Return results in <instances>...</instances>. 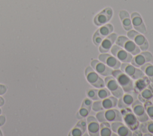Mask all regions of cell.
<instances>
[{
	"mask_svg": "<svg viewBox=\"0 0 153 136\" xmlns=\"http://www.w3.org/2000/svg\"><path fill=\"white\" fill-rule=\"evenodd\" d=\"M96 118L99 123L104 122L112 123L123 121L121 112L114 108L98 111L96 114Z\"/></svg>",
	"mask_w": 153,
	"mask_h": 136,
	"instance_id": "6da1fadb",
	"label": "cell"
},
{
	"mask_svg": "<svg viewBox=\"0 0 153 136\" xmlns=\"http://www.w3.org/2000/svg\"><path fill=\"white\" fill-rule=\"evenodd\" d=\"M112 75L116 79L118 83L124 90V92H128L134 90L133 80L121 69H113Z\"/></svg>",
	"mask_w": 153,
	"mask_h": 136,
	"instance_id": "7a4b0ae2",
	"label": "cell"
},
{
	"mask_svg": "<svg viewBox=\"0 0 153 136\" xmlns=\"http://www.w3.org/2000/svg\"><path fill=\"white\" fill-rule=\"evenodd\" d=\"M121 114L123 120L125 125L131 130L134 131L138 129L139 126V121L133 112L132 110L129 107L121 108Z\"/></svg>",
	"mask_w": 153,
	"mask_h": 136,
	"instance_id": "3957f363",
	"label": "cell"
},
{
	"mask_svg": "<svg viewBox=\"0 0 153 136\" xmlns=\"http://www.w3.org/2000/svg\"><path fill=\"white\" fill-rule=\"evenodd\" d=\"M115 43L133 56L136 55L141 52L140 48L131 40L125 36L117 37Z\"/></svg>",
	"mask_w": 153,
	"mask_h": 136,
	"instance_id": "277c9868",
	"label": "cell"
},
{
	"mask_svg": "<svg viewBox=\"0 0 153 136\" xmlns=\"http://www.w3.org/2000/svg\"><path fill=\"white\" fill-rule=\"evenodd\" d=\"M85 75L87 81L93 87L99 89L105 86L104 80H103L91 67L88 66L85 68Z\"/></svg>",
	"mask_w": 153,
	"mask_h": 136,
	"instance_id": "5b68a950",
	"label": "cell"
},
{
	"mask_svg": "<svg viewBox=\"0 0 153 136\" xmlns=\"http://www.w3.org/2000/svg\"><path fill=\"white\" fill-rule=\"evenodd\" d=\"M104 81L105 86L113 96L118 99L124 94V90H123L122 87L120 86L116 79L112 75L105 77Z\"/></svg>",
	"mask_w": 153,
	"mask_h": 136,
	"instance_id": "8992f818",
	"label": "cell"
},
{
	"mask_svg": "<svg viewBox=\"0 0 153 136\" xmlns=\"http://www.w3.org/2000/svg\"><path fill=\"white\" fill-rule=\"evenodd\" d=\"M114 30L113 26L110 23H106L98 29L93 36V42L96 46H99L103 39L111 34Z\"/></svg>",
	"mask_w": 153,
	"mask_h": 136,
	"instance_id": "52a82bcc",
	"label": "cell"
},
{
	"mask_svg": "<svg viewBox=\"0 0 153 136\" xmlns=\"http://www.w3.org/2000/svg\"><path fill=\"white\" fill-rule=\"evenodd\" d=\"M127 37L131 40L142 51H146L149 47V43L146 38L134 30H130L127 32Z\"/></svg>",
	"mask_w": 153,
	"mask_h": 136,
	"instance_id": "ba28073f",
	"label": "cell"
},
{
	"mask_svg": "<svg viewBox=\"0 0 153 136\" xmlns=\"http://www.w3.org/2000/svg\"><path fill=\"white\" fill-rule=\"evenodd\" d=\"M120 68L131 79L138 80L144 77V73L140 69L135 67L130 63L121 64Z\"/></svg>",
	"mask_w": 153,
	"mask_h": 136,
	"instance_id": "9c48e42d",
	"label": "cell"
},
{
	"mask_svg": "<svg viewBox=\"0 0 153 136\" xmlns=\"http://www.w3.org/2000/svg\"><path fill=\"white\" fill-rule=\"evenodd\" d=\"M110 51L112 55L122 63H130L133 58L131 54L117 44L113 45Z\"/></svg>",
	"mask_w": 153,
	"mask_h": 136,
	"instance_id": "30bf717a",
	"label": "cell"
},
{
	"mask_svg": "<svg viewBox=\"0 0 153 136\" xmlns=\"http://www.w3.org/2000/svg\"><path fill=\"white\" fill-rule=\"evenodd\" d=\"M131 110L139 122H145L149 120V117L146 114L145 107L142 102L137 99L131 105Z\"/></svg>",
	"mask_w": 153,
	"mask_h": 136,
	"instance_id": "8fae6325",
	"label": "cell"
},
{
	"mask_svg": "<svg viewBox=\"0 0 153 136\" xmlns=\"http://www.w3.org/2000/svg\"><path fill=\"white\" fill-rule=\"evenodd\" d=\"M137 93L133 91L126 92L118 99L117 105L118 108L121 109L129 107L137 99Z\"/></svg>",
	"mask_w": 153,
	"mask_h": 136,
	"instance_id": "7c38bea8",
	"label": "cell"
},
{
	"mask_svg": "<svg viewBox=\"0 0 153 136\" xmlns=\"http://www.w3.org/2000/svg\"><path fill=\"white\" fill-rule=\"evenodd\" d=\"M152 59V55L150 52L143 51V52H140L139 54L134 55L130 62L135 67L140 68L146 63L150 62Z\"/></svg>",
	"mask_w": 153,
	"mask_h": 136,
	"instance_id": "4fadbf2b",
	"label": "cell"
},
{
	"mask_svg": "<svg viewBox=\"0 0 153 136\" xmlns=\"http://www.w3.org/2000/svg\"><path fill=\"white\" fill-rule=\"evenodd\" d=\"M99 60L112 69H120L121 62L115 56L107 53H101L98 56Z\"/></svg>",
	"mask_w": 153,
	"mask_h": 136,
	"instance_id": "5bb4252c",
	"label": "cell"
},
{
	"mask_svg": "<svg viewBox=\"0 0 153 136\" xmlns=\"http://www.w3.org/2000/svg\"><path fill=\"white\" fill-rule=\"evenodd\" d=\"M113 11L111 8H105L95 16L94 18V23L96 26H102L107 23L110 20Z\"/></svg>",
	"mask_w": 153,
	"mask_h": 136,
	"instance_id": "9a60e30c",
	"label": "cell"
},
{
	"mask_svg": "<svg viewBox=\"0 0 153 136\" xmlns=\"http://www.w3.org/2000/svg\"><path fill=\"white\" fill-rule=\"evenodd\" d=\"M90 65L92 68L99 75L102 76H109L112 75V72L113 69L107 65H106L103 62H100L99 60L94 59L91 61Z\"/></svg>",
	"mask_w": 153,
	"mask_h": 136,
	"instance_id": "2e32d148",
	"label": "cell"
},
{
	"mask_svg": "<svg viewBox=\"0 0 153 136\" xmlns=\"http://www.w3.org/2000/svg\"><path fill=\"white\" fill-rule=\"evenodd\" d=\"M87 129L90 136L100 135V124L96 117L90 115L87 117Z\"/></svg>",
	"mask_w": 153,
	"mask_h": 136,
	"instance_id": "e0dca14e",
	"label": "cell"
},
{
	"mask_svg": "<svg viewBox=\"0 0 153 136\" xmlns=\"http://www.w3.org/2000/svg\"><path fill=\"white\" fill-rule=\"evenodd\" d=\"M117 38V35L115 33H111L105 37L99 46V52L101 53L108 52L114 45Z\"/></svg>",
	"mask_w": 153,
	"mask_h": 136,
	"instance_id": "ac0fdd59",
	"label": "cell"
},
{
	"mask_svg": "<svg viewBox=\"0 0 153 136\" xmlns=\"http://www.w3.org/2000/svg\"><path fill=\"white\" fill-rule=\"evenodd\" d=\"M112 132L120 136H131V131L121 122H114L111 124Z\"/></svg>",
	"mask_w": 153,
	"mask_h": 136,
	"instance_id": "d6986e66",
	"label": "cell"
},
{
	"mask_svg": "<svg viewBox=\"0 0 153 136\" xmlns=\"http://www.w3.org/2000/svg\"><path fill=\"white\" fill-rule=\"evenodd\" d=\"M131 21L133 28L136 31L142 34H146V29L145 25L140 15L138 13L134 12L131 14Z\"/></svg>",
	"mask_w": 153,
	"mask_h": 136,
	"instance_id": "ffe728a7",
	"label": "cell"
},
{
	"mask_svg": "<svg viewBox=\"0 0 153 136\" xmlns=\"http://www.w3.org/2000/svg\"><path fill=\"white\" fill-rule=\"evenodd\" d=\"M87 129V121L84 119H80L75 127L71 131L69 135L81 136L84 134Z\"/></svg>",
	"mask_w": 153,
	"mask_h": 136,
	"instance_id": "44dd1931",
	"label": "cell"
},
{
	"mask_svg": "<svg viewBox=\"0 0 153 136\" xmlns=\"http://www.w3.org/2000/svg\"><path fill=\"white\" fill-rule=\"evenodd\" d=\"M153 98V86L151 84L148 85L145 89L142 90L137 96V99L142 102H145Z\"/></svg>",
	"mask_w": 153,
	"mask_h": 136,
	"instance_id": "7402d4cb",
	"label": "cell"
},
{
	"mask_svg": "<svg viewBox=\"0 0 153 136\" xmlns=\"http://www.w3.org/2000/svg\"><path fill=\"white\" fill-rule=\"evenodd\" d=\"M119 16L124 29L126 31L131 30L132 28V24L128 13L126 10H121L120 11Z\"/></svg>",
	"mask_w": 153,
	"mask_h": 136,
	"instance_id": "603a6c76",
	"label": "cell"
},
{
	"mask_svg": "<svg viewBox=\"0 0 153 136\" xmlns=\"http://www.w3.org/2000/svg\"><path fill=\"white\" fill-rule=\"evenodd\" d=\"M118 98L114 96H109L103 99H102L101 104L103 110L111 109L117 106Z\"/></svg>",
	"mask_w": 153,
	"mask_h": 136,
	"instance_id": "cb8c5ba5",
	"label": "cell"
},
{
	"mask_svg": "<svg viewBox=\"0 0 153 136\" xmlns=\"http://www.w3.org/2000/svg\"><path fill=\"white\" fill-rule=\"evenodd\" d=\"M140 68L144 74L149 78L150 81L153 84V65L148 62Z\"/></svg>",
	"mask_w": 153,
	"mask_h": 136,
	"instance_id": "d4e9b609",
	"label": "cell"
},
{
	"mask_svg": "<svg viewBox=\"0 0 153 136\" xmlns=\"http://www.w3.org/2000/svg\"><path fill=\"white\" fill-rule=\"evenodd\" d=\"M112 132V131L111 129L110 123L107 122L100 123V135L111 136Z\"/></svg>",
	"mask_w": 153,
	"mask_h": 136,
	"instance_id": "484cf974",
	"label": "cell"
},
{
	"mask_svg": "<svg viewBox=\"0 0 153 136\" xmlns=\"http://www.w3.org/2000/svg\"><path fill=\"white\" fill-rule=\"evenodd\" d=\"M142 133L153 134V121H146L139 124L138 128Z\"/></svg>",
	"mask_w": 153,
	"mask_h": 136,
	"instance_id": "4316f807",
	"label": "cell"
},
{
	"mask_svg": "<svg viewBox=\"0 0 153 136\" xmlns=\"http://www.w3.org/2000/svg\"><path fill=\"white\" fill-rule=\"evenodd\" d=\"M90 109H88V108L81 105L79 111L77 112L76 113V117L78 119H85V117H87L88 116V114L90 112Z\"/></svg>",
	"mask_w": 153,
	"mask_h": 136,
	"instance_id": "83f0119b",
	"label": "cell"
},
{
	"mask_svg": "<svg viewBox=\"0 0 153 136\" xmlns=\"http://www.w3.org/2000/svg\"><path fill=\"white\" fill-rule=\"evenodd\" d=\"M143 106L149 118L153 120V103L150 100L144 102Z\"/></svg>",
	"mask_w": 153,
	"mask_h": 136,
	"instance_id": "f1b7e54d",
	"label": "cell"
},
{
	"mask_svg": "<svg viewBox=\"0 0 153 136\" xmlns=\"http://www.w3.org/2000/svg\"><path fill=\"white\" fill-rule=\"evenodd\" d=\"M111 93L106 87H102L97 89V96L99 99H103L109 96H111Z\"/></svg>",
	"mask_w": 153,
	"mask_h": 136,
	"instance_id": "f546056e",
	"label": "cell"
},
{
	"mask_svg": "<svg viewBox=\"0 0 153 136\" xmlns=\"http://www.w3.org/2000/svg\"><path fill=\"white\" fill-rule=\"evenodd\" d=\"M86 94L87 97L93 101L99 100V98L97 96V89H89L87 90Z\"/></svg>",
	"mask_w": 153,
	"mask_h": 136,
	"instance_id": "4dcf8cb0",
	"label": "cell"
},
{
	"mask_svg": "<svg viewBox=\"0 0 153 136\" xmlns=\"http://www.w3.org/2000/svg\"><path fill=\"white\" fill-rule=\"evenodd\" d=\"M101 101H102V100L99 99V100L94 101L93 102L92 107H91V109L93 110V111H94L95 112H98V111L103 110Z\"/></svg>",
	"mask_w": 153,
	"mask_h": 136,
	"instance_id": "1f68e13d",
	"label": "cell"
},
{
	"mask_svg": "<svg viewBox=\"0 0 153 136\" xmlns=\"http://www.w3.org/2000/svg\"><path fill=\"white\" fill-rule=\"evenodd\" d=\"M92 104H93V100H91V99H90L87 97V98H84V99L82 101L81 105H83V106L88 108V109L91 110V107H92Z\"/></svg>",
	"mask_w": 153,
	"mask_h": 136,
	"instance_id": "d6a6232c",
	"label": "cell"
},
{
	"mask_svg": "<svg viewBox=\"0 0 153 136\" xmlns=\"http://www.w3.org/2000/svg\"><path fill=\"white\" fill-rule=\"evenodd\" d=\"M6 91H7L6 87L2 84H0V95L5 93Z\"/></svg>",
	"mask_w": 153,
	"mask_h": 136,
	"instance_id": "836d02e7",
	"label": "cell"
},
{
	"mask_svg": "<svg viewBox=\"0 0 153 136\" xmlns=\"http://www.w3.org/2000/svg\"><path fill=\"white\" fill-rule=\"evenodd\" d=\"M142 132L140 131V129H136V130H134L133 131V132H132V135H142Z\"/></svg>",
	"mask_w": 153,
	"mask_h": 136,
	"instance_id": "e575fe53",
	"label": "cell"
},
{
	"mask_svg": "<svg viewBox=\"0 0 153 136\" xmlns=\"http://www.w3.org/2000/svg\"><path fill=\"white\" fill-rule=\"evenodd\" d=\"M5 122V118L4 116H0V126H2L4 124Z\"/></svg>",
	"mask_w": 153,
	"mask_h": 136,
	"instance_id": "d590c367",
	"label": "cell"
},
{
	"mask_svg": "<svg viewBox=\"0 0 153 136\" xmlns=\"http://www.w3.org/2000/svg\"><path fill=\"white\" fill-rule=\"evenodd\" d=\"M4 103V99L0 96V106H2Z\"/></svg>",
	"mask_w": 153,
	"mask_h": 136,
	"instance_id": "8d00e7d4",
	"label": "cell"
},
{
	"mask_svg": "<svg viewBox=\"0 0 153 136\" xmlns=\"http://www.w3.org/2000/svg\"><path fill=\"white\" fill-rule=\"evenodd\" d=\"M152 134H150V133H145V134H144V135L145 136V135H152Z\"/></svg>",
	"mask_w": 153,
	"mask_h": 136,
	"instance_id": "74e56055",
	"label": "cell"
},
{
	"mask_svg": "<svg viewBox=\"0 0 153 136\" xmlns=\"http://www.w3.org/2000/svg\"><path fill=\"white\" fill-rule=\"evenodd\" d=\"M2 132H1V131L0 130V135H2Z\"/></svg>",
	"mask_w": 153,
	"mask_h": 136,
	"instance_id": "f35d334b",
	"label": "cell"
},
{
	"mask_svg": "<svg viewBox=\"0 0 153 136\" xmlns=\"http://www.w3.org/2000/svg\"><path fill=\"white\" fill-rule=\"evenodd\" d=\"M152 103H153V98H152Z\"/></svg>",
	"mask_w": 153,
	"mask_h": 136,
	"instance_id": "ab89813d",
	"label": "cell"
},
{
	"mask_svg": "<svg viewBox=\"0 0 153 136\" xmlns=\"http://www.w3.org/2000/svg\"><path fill=\"white\" fill-rule=\"evenodd\" d=\"M1 110L0 109V114H1Z\"/></svg>",
	"mask_w": 153,
	"mask_h": 136,
	"instance_id": "60d3db41",
	"label": "cell"
}]
</instances>
